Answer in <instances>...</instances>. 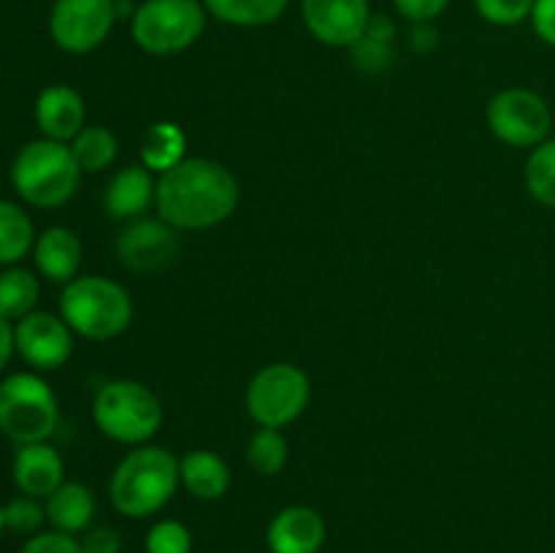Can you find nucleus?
<instances>
[{"label":"nucleus","instance_id":"obj_1","mask_svg":"<svg viewBox=\"0 0 555 553\" xmlns=\"http://www.w3.org/2000/svg\"><path fill=\"white\" fill-rule=\"evenodd\" d=\"M155 206L160 220L177 231H204L220 226L236 211L238 182L222 163L184 157L160 173Z\"/></svg>","mask_w":555,"mask_h":553},{"label":"nucleus","instance_id":"obj_2","mask_svg":"<svg viewBox=\"0 0 555 553\" xmlns=\"http://www.w3.org/2000/svg\"><path fill=\"white\" fill-rule=\"evenodd\" d=\"M179 483V459L168 450L144 445L119 461L108 483V497L119 515L146 518L171 502Z\"/></svg>","mask_w":555,"mask_h":553},{"label":"nucleus","instance_id":"obj_3","mask_svg":"<svg viewBox=\"0 0 555 553\" xmlns=\"http://www.w3.org/2000/svg\"><path fill=\"white\" fill-rule=\"evenodd\" d=\"M81 179L70 144L52 139H38L22 146L11 166L14 190L38 209H54L70 201Z\"/></svg>","mask_w":555,"mask_h":553},{"label":"nucleus","instance_id":"obj_4","mask_svg":"<svg viewBox=\"0 0 555 553\" xmlns=\"http://www.w3.org/2000/svg\"><path fill=\"white\" fill-rule=\"evenodd\" d=\"M60 318L87 339H114L128 331L133 301L119 282L106 276H76L63 287Z\"/></svg>","mask_w":555,"mask_h":553},{"label":"nucleus","instance_id":"obj_5","mask_svg":"<svg viewBox=\"0 0 555 553\" xmlns=\"http://www.w3.org/2000/svg\"><path fill=\"white\" fill-rule=\"evenodd\" d=\"M92 421L114 442L141 445L160 428L163 407L146 385L135 380H112L95 394Z\"/></svg>","mask_w":555,"mask_h":553},{"label":"nucleus","instance_id":"obj_6","mask_svg":"<svg viewBox=\"0 0 555 553\" xmlns=\"http://www.w3.org/2000/svg\"><path fill=\"white\" fill-rule=\"evenodd\" d=\"M57 421V396L41 377L20 372L0 383V432L16 445L47 442Z\"/></svg>","mask_w":555,"mask_h":553},{"label":"nucleus","instance_id":"obj_7","mask_svg":"<svg viewBox=\"0 0 555 553\" xmlns=\"http://www.w3.org/2000/svg\"><path fill=\"white\" fill-rule=\"evenodd\" d=\"M201 0H144L130 20L133 41L146 54H179L193 47L206 27Z\"/></svg>","mask_w":555,"mask_h":553},{"label":"nucleus","instance_id":"obj_8","mask_svg":"<svg viewBox=\"0 0 555 553\" xmlns=\"http://www.w3.org/2000/svg\"><path fill=\"white\" fill-rule=\"evenodd\" d=\"M309 377L293 363H269L247 388V412L258 426L282 428L309 404Z\"/></svg>","mask_w":555,"mask_h":553},{"label":"nucleus","instance_id":"obj_9","mask_svg":"<svg viewBox=\"0 0 555 553\" xmlns=\"http://www.w3.org/2000/svg\"><path fill=\"white\" fill-rule=\"evenodd\" d=\"M488 128L509 146H540L553 128V112L545 98L534 90L513 87L488 103Z\"/></svg>","mask_w":555,"mask_h":553},{"label":"nucleus","instance_id":"obj_10","mask_svg":"<svg viewBox=\"0 0 555 553\" xmlns=\"http://www.w3.org/2000/svg\"><path fill=\"white\" fill-rule=\"evenodd\" d=\"M117 25V0H54L49 33L63 52L87 54Z\"/></svg>","mask_w":555,"mask_h":553},{"label":"nucleus","instance_id":"obj_11","mask_svg":"<svg viewBox=\"0 0 555 553\" xmlns=\"http://www.w3.org/2000/svg\"><path fill=\"white\" fill-rule=\"evenodd\" d=\"M177 228L166 220H135L117 236V258L139 274L166 271L179 258Z\"/></svg>","mask_w":555,"mask_h":553},{"label":"nucleus","instance_id":"obj_12","mask_svg":"<svg viewBox=\"0 0 555 553\" xmlns=\"http://www.w3.org/2000/svg\"><path fill=\"white\" fill-rule=\"evenodd\" d=\"M14 345L33 369H60L74 352L70 325L52 312H30L14 329Z\"/></svg>","mask_w":555,"mask_h":553},{"label":"nucleus","instance_id":"obj_13","mask_svg":"<svg viewBox=\"0 0 555 553\" xmlns=\"http://www.w3.org/2000/svg\"><path fill=\"white\" fill-rule=\"evenodd\" d=\"M304 22L325 47H352L366 30L369 0H304Z\"/></svg>","mask_w":555,"mask_h":553},{"label":"nucleus","instance_id":"obj_14","mask_svg":"<svg viewBox=\"0 0 555 553\" xmlns=\"http://www.w3.org/2000/svg\"><path fill=\"white\" fill-rule=\"evenodd\" d=\"M266 542L271 553H320L325 542L323 515L307 504H291L271 518Z\"/></svg>","mask_w":555,"mask_h":553},{"label":"nucleus","instance_id":"obj_15","mask_svg":"<svg viewBox=\"0 0 555 553\" xmlns=\"http://www.w3.org/2000/svg\"><path fill=\"white\" fill-rule=\"evenodd\" d=\"M85 98L68 85H52L38 95L36 123L43 139L74 141L85 130Z\"/></svg>","mask_w":555,"mask_h":553},{"label":"nucleus","instance_id":"obj_16","mask_svg":"<svg viewBox=\"0 0 555 553\" xmlns=\"http://www.w3.org/2000/svg\"><path fill=\"white\" fill-rule=\"evenodd\" d=\"M65 466L57 450L47 442L20 445L14 459V483L25 497L47 499L49 493L63 486Z\"/></svg>","mask_w":555,"mask_h":553},{"label":"nucleus","instance_id":"obj_17","mask_svg":"<svg viewBox=\"0 0 555 553\" xmlns=\"http://www.w3.org/2000/svg\"><path fill=\"white\" fill-rule=\"evenodd\" d=\"M33 258H36L38 271L52 282L76 280L81 266V242L74 231L63 226L47 228L33 244Z\"/></svg>","mask_w":555,"mask_h":553},{"label":"nucleus","instance_id":"obj_18","mask_svg":"<svg viewBox=\"0 0 555 553\" xmlns=\"http://www.w3.org/2000/svg\"><path fill=\"white\" fill-rule=\"evenodd\" d=\"M155 190L157 182L152 179V171L144 163L141 166H128L108 182L103 204H106V211L112 217L130 220V217H139L155 201Z\"/></svg>","mask_w":555,"mask_h":553},{"label":"nucleus","instance_id":"obj_19","mask_svg":"<svg viewBox=\"0 0 555 553\" xmlns=\"http://www.w3.org/2000/svg\"><path fill=\"white\" fill-rule=\"evenodd\" d=\"M95 518V497L85 483L65 480L57 491L47 497V520L54 531L63 535H79L90 529Z\"/></svg>","mask_w":555,"mask_h":553},{"label":"nucleus","instance_id":"obj_20","mask_svg":"<svg viewBox=\"0 0 555 553\" xmlns=\"http://www.w3.org/2000/svg\"><path fill=\"white\" fill-rule=\"evenodd\" d=\"M179 480L195 499L215 502V499L225 497L228 488H231V470L211 450H190L179 461Z\"/></svg>","mask_w":555,"mask_h":553},{"label":"nucleus","instance_id":"obj_21","mask_svg":"<svg viewBox=\"0 0 555 553\" xmlns=\"http://www.w3.org/2000/svg\"><path fill=\"white\" fill-rule=\"evenodd\" d=\"M393 38H396V25L388 16L377 14L369 20L363 36L352 43V60L361 70L366 74H379L390 65L393 60Z\"/></svg>","mask_w":555,"mask_h":553},{"label":"nucleus","instance_id":"obj_22","mask_svg":"<svg viewBox=\"0 0 555 553\" xmlns=\"http://www.w3.org/2000/svg\"><path fill=\"white\" fill-rule=\"evenodd\" d=\"M215 20L236 27H263L285 14L291 0H201Z\"/></svg>","mask_w":555,"mask_h":553},{"label":"nucleus","instance_id":"obj_23","mask_svg":"<svg viewBox=\"0 0 555 553\" xmlns=\"http://www.w3.org/2000/svg\"><path fill=\"white\" fill-rule=\"evenodd\" d=\"M33 244H36V231L30 215L11 201H0V266L22 260Z\"/></svg>","mask_w":555,"mask_h":553},{"label":"nucleus","instance_id":"obj_24","mask_svg":"<svg viewBox=\"0 0 555 553\" xmlns=\"http://www.w3.org/2000/svg\"><path fill=\"white\" fill-rule=\"evenodd\" d=\"M38 280L27 269H5L0 274V314L5 320H22L36 312L38 304Z\"/></svg>","mask_w":555,"mask_h":553},{"label":"nucleus","instance_id":"obj_25","mask_svg":"<svg viewBox=\"0 0 555 553\" xmlns=\"http://www.w3.org/2000/svg\"><path fill=\"white\" fill-rule=\"evenodd\" d=\"M184 133L179 125L173 123H157L152 125L150 133H146L144 146H141V157H144V166L150 171H168V168L177 166L179 160H184Z\"/></svg>","mask_w":555,"mask_h":553},{"label":"nucleus","instance_id":"obj_26","mask_svg":"<svg viewBox=\"0 0 555 553\" xmlns=\"http://www.w3.org/2000/svg\"><path fill=\"white\" fill-rule=\"evenodd\" d=\"M70 152H74L81 171L98 173L112 166L114 157H117V139H114L112 130L95 125V128H85L70 141Z\"/></svg>","mask_w":555,"mask_h":553},{"label":"nucleus","instance_id":"obj_27","mask_svg":"<svg viewBox=\"0 0 555 553\" xmlns=\"http://www.w3.org/2000/svg\"><path fill=\"white\" fill-rule=\"evenodd\" d=\"M526 188L547 209H555V139L534 146L526 160Z\"/></svg>","mask_w":555,"mask_h":553},{"label":"nucleus","instance_id":"obj_28","mask_svg":"<svg viewBox=\"0 0 555 553\" xmlns=\"http://www.w3.org/2000/svg\"><path fill=\"white\" fill-rule=\"evenodd\" d=\"M247 464L263 477H274L285 470L287 439L282 437L280 428H260L258 434H253L247 445Z\"/></svg>","mask_w":555,"mask_h":553},{"label":"nucleus","instance_id":"obj_29","mask_svg":"<svg viewBox=\"0 0 555 553\" xmlns=\"http://www.w3.org/2000/svg\"><path fill=\"white\" fill-rule=\"evenodd\" d=\"M146 553H193V535L179 520H157L144 540Z\"/></svg>","mask_w":555,"mask_h":553},{"label":"nucleus","instance_id":"obj_30","mask_svg":"<svg viewBox=\"0 0 555 553\" xmlns=\"http://www.w3.org/2000/svg\"><path fill=\"white\" fill-rule=\"evenodd\" d=\"M534 3L537 0H475V9L491 25L513 27L524 20H531Z\"/></svg>","mask_w":555,"mask_h":553},{"label":"nucleus","instance_id":"obj_31","mask_svg":"<svg viewBox=\"0 0 555 553\" xmlns=\"http://www.w3.org/2000/svg\"><path fill=\"white\" fill-rule=\"evenodd\" d=\"M43 520H47V507H41L36 497H20L5 504V526L16 535H36Z\"/></svg>","mask_w":555,"mask_h":553},{"label":"nucleus","instance_id":"obj_32","mask_svg":"<svg viewBox=\"0 0 555 553\" xmlns=\"http://www.w3.org/2000/svg\"><path fill=\"white\" fill-rule=\"evenodd\" d=\"M22 553H85L81 542L74 535H63V531H41V535L30 537Z\"/></svg>","mask_w":555,"mask_h":553},{"label":"nucleus","instance_id":"obj_33","mask_svg":"<svg viewBox=\"0 0 555 553\" xmlns=\"http://www.w3.org/2000/svg\"><path fill=\"white\" fill-rule=\"evenodd\" d=\"M396 11H399L404 20L415 22H434L444 9L450 5V0H393Z\"/></svg>","mask_w":555,"mask_h":553},{"label":"nucleus","instance_id":"obj_34","mask_svg":"<svg viewBox=\"0 0 555 553\" xmlns=\"http://www.w3.org/2000/svg\"><path fill=\"white\" fill-rule=\"evenodd\" d=\"M81 551L85 553H119L122 551V537L112 526H95V529L85 531L81 540Z\"/></svg>","mask_w":555,"mask_h":553},{"label":"nucleus","instance_id":"obj_35","mask_svg":"<svg viewBox=\"0 0 555 553\" xmlns=\"http://www.w3.org/2000/svg\"><path fill=\"white\" fill-rule=\"evenodd\" d=\"M531 25L537 36L555 49V0H537L531 11Z\"/></svg>","mask_w":555,"mask_h":553},{"label":"nucleus","instance_id":"obj_36","mask_svg":"<svg viewBox=\"0 0 555 553\" xmlns=\"http://www.w3.org/2000/svg\"><path fill=\"white\" fill-rule=\"evenodd\" d=\"M410 43H412V49H415V52H421V54L437 49V43H439L437 27H434L431 22H415V25H412Z\"/></svg>","mask_w":555,"mask_h":553},{"label":"nucleus","instance_id":"obj_37","mask_svg":"<svg viewBox=\"0 0 555 553\" xmlns=\"http://www.w3.org/2000/svg\"><path fill=\"white\" fill-rule=\"evenodd\" d=\"M16 350L14 345V329H11V320H5L3 314H0V372L5 369V363H9L11 352Z\"/></svg>","mask_w":555,"mask_h":553},{"label":"nucleus","instance_id":"obj_38","mask_svg":"<svg viewBox=\"0 0 555 553\" xmlns=\"http://www.w3.org/2000/svg\"><path fill=\"white\" fill-rule=\"evenodd\" d=\"M3 529H5V507L0 504V531H3Z\"/></svg>","mask_w":555,"mask_h":553},{"label":"nucleus","instance_id":"obj_39","mask_svg":"<svg viewBox=\"0 0 555 553\" xmlns=\"http://www.w3.org/2000/svg\"><path fill=\"white\" fill-rule=\"evenodd\" d=\"M553 128H555V112H553Z\"/></svg>","mask_w":555,"mask_h":553}]
</instances>
